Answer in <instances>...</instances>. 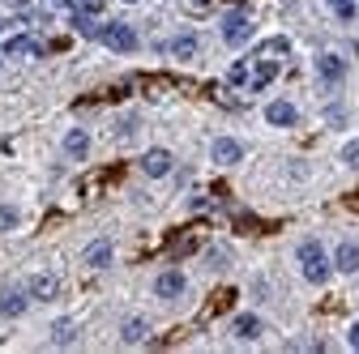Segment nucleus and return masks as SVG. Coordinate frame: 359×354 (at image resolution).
<instances>
[{
    "instance_id": "f257e3e1",
    "label": "nucleus",
    "mask_w": 359,
    "mask_h": 354,
    "mask_svg": "<svg viewBox=\"0 0 359 354\" xmlns=\"http://www.w3.org/2000/svg\"><path fill=\"white\" fill-rule=\"evenodd\" d=\"M299 269H304V277H308L313 286H321L325 277H329V257H325V248H321L317 239L299 243Z\"/></svg>"
},
{
    "instance_id": "f03ea898",
    "label": "nucleus",
    "mask_w": 359,
    "mask_h": 354,
    "mask_svg": "<svg viewBox=\"0 0 359 354\" xmlns=\"http://www.w3.org/2000/svg\"><path fill=\"white\" fill-rule=\"evenodd\" d=\"M98 39L112 47V52H133L137 47V30L133 26H124V21H112V26H103L98 30Z\"/></svg>"
},
{
    "instance_id": "7ed1b4c3",
    "label": "nucleus",
    "mask_w": 359,
    "mask_h": 354,
    "mask_svg": "<svg viewBox=\"0 0 359 354\" xmlns=\"http://www.w3.org/2000/svg\"><path fill=\"white\" fill-rule=\"evenodd\" d=\"M26 303H30V290H21V286H0V316L17 320V316L26 312Z\"/></svg>"
},
{
    "instance_id": "20e7f679",
    "label": "nucleus",
    "mask_w": 359,
    "mask_h": 354,
    "mask_svg": "<svg viewBox=\"0 0 359 354\" xmlns=\"http://www.w3.org/2000/svg\"><path fill=\"white\" fill-rule=\"evenodd\" d=\"M154 295H159V299H180V295H184V273H180V269L159 273V277H154Z\"/></svg>"
},
{
    "instance_id": "39448f33",
    "label": "nucleus",
    "mask_w": 359,
    "mask_h": 354,
    "mask_svg": "<svg viewBox=\"0 0 359 354\" xmlns=\"http://www.w3.org/2000/svg\"><path fill=\"white\" fill-rule=\"evenodd\" d=\"M317 73H321V82H325V86H338V82L347 77V64H342V56L325 52V56L317 60Z\"/></svg>"
},
{
    "instance_id": "423d86ee",
    "label": "nucleus",
    "mask_w": 359,
    "mask_h": 354,
    "mask_svg": "<svg viewBox=\"0 0 359 354\" xmlns=\"http://www.w3.org/2000/svg\"><path fill=\"white\" fill-rule=\"evenodd\" d=\"M248 30H252L248 13H227V21H222V39H227V43H244Z\"/></svg>"
},
{
    "instance_id": "0eeeda50",
    "label": "nucleus",
    "mask_w": 359,
    "mask_h": 354,
    "mask_svg": "<svg viewBox=\"0 0 359 354\" xmlns=\"http://www.w3.org/2000/svg\"><path fill=\"white\" fill-rule=\"evenodd\" d=\"M265 120H270V124H278V129H291V124L299 120V111H295L291 103H282V98H278V103H270V107H265Z\"/></svg>"
},
{
    "instance_id": "6e6552de",
    "label": "nucleus",
    "mask_w": 359,
    "mask_h": 354,
    "mask_svg": "<svg viewBox=\"0 0 359 354\" xmlns=\"http://www.w3.org/2000/svg\"><path fill=\"white\" fill-rule=\"evenodd\" d=\"M240 154H244V149H240L236 137H218V141H214V162L231 167V162H240Z\"/></svg>"
},
{
    "instance_id": "1a4fd4ad",
    "label": "nucleus",
    "mask_w": 359,
    "mask_h": 354,
    "mask_svg": "<svg viewBox=\"0 0 359 354\" xmlns=\"http://www.w3.org/2000/svg\"><path fill=\"white\" fill-rule=\"evenodd\" d=\"M141 171L159 180V175H167V171H171V154H167V149H150V154L141 158Z\"/></svg>"
},
{
    "instance_id": "9d476101",
    "label": "nucleus",
    "mask_w": 359,
    "mask_h": 354,
    "mask_svg": "<svg viewBox=\"0 0 359 354\" xmlns=\"http://www.w3.org/2000/svg\"><path fill=\"white\" fill-rule=\"evenodd\" d=\"M274 77H278V64H274V60H256V64H252V73H248V86H252V90H261V86H270Z\"/></svg>"
},
{
    "instance_id": "9b49d317",
    "label": "nucleus",
    "mask_w": 359,
    "mask_h": 354,
    "mask_svg": "<svg viewBox=\"0 0 359 354\" xmlns=\"http://www.w3.org/2000/svg\"><path fill=\"white\" fill-rule=\"evenodd\" d=\"M86 265H90V269H107V265H112V243H107V239H94V243L86 248Z\"/></svg>"
},
{
    "instance_id": "f8f14e48",
    "label": "nucleus",
    "mask_w": 359,
    "mask_h": 354,
    "mask_svg": "<svg viewBox=\"0 0 359 354\" xmlns=\"http://www.w3.org/2000/svg\"><path fill=\"white\" fill-rule=\"evenodd\" d=\"M30 295H35V299H43V303H51V299L60 295V282H56L51 273H39L35 282H30Z\"/></svg>"
},
{
    "instance_id": "ddd939ff",
    "label": "nucleus",
    "mask_w": 359,
    "mask_h": 354,
    "mask_svg": "<svg viewBox=\"0 0 359 354\" xmlns=\"http://www.w3.org/2000/svg\"><path fill=\"white\" fill-rule=\"evenodd\" d=\"M64 154H69V158H86V154H90V137H86L82 129H73V133L64 137Z\"/></svg>"
},
{
    "instance_id": "4468645a",
    "label": "nucleus",
    "mask_w": 359,
    "mask_h": 354,
    "mask_svg": "<svg viewBox=\"0 0 359 354\" xmlns=\"http://www.w3.org/2000/svg\"><path fill=\"white\" fill-rule=\"evenodd\" d=\"M333 265H338L342 273H355V269H359V243H338V257H333Z\"/></svg>"
},
{
    "instance_id": "2eb2a0df",
    "label": "nucleus",
    "mask_w": 359,
    "mask_h": 354,
    "mask_svg": "<svg viewBox=\"0 0 359 354\" xmlns=\"http://www.w3.org/2000/svg\"><path fill=\"white\" fill-rule=\"evenodd\" d=\"M167 52H171L175 60H189V56L197 52V35H175V39L167 43Z\"/></svg>"
},
{
    "instance_id": "dca6fc26",
    "label": "nucleus",
    "mask_w": 359,
    "mask_h": 354,
    "mask_svg": "<svg viewBox=\"0 0 359 354\" xmlns=\"http://www.w3.org/2000/svg\"><path fill=\"white\" fill-rule=\"evenodd\" d=\"M236 337H261V316H252V312H244V316H236Z\"/></svg>"
},
{
    "instance_id": "f3484780",
    "label": "nucleus",
    "mask_w": 359,
    "mask_h": 354,
    "mask_svg": "<svg viewBox=\"0 0 359 354\" xmlns=\"http://www.w3.org/2000/svg\"><path fill=\"white\" fill-rule=\"evenodd\" d=\"M5 52H9V56H35V52H43V47H39L30 35H17V39L5 43Z\"/></svg>"
},
{
    "instance_id": "a211bd4d",
    "label": "nucleus",
    "mask_w": 359,
    "mask_h": 354,
    "mask_svg": "<svg viewBox=\"0 0 359 354\" xmlns=\"http://www.w3.org/2000/svg\"><path fill=\"white\" fill-rule=\"evenodd\" d=\"M146 333H150V324H146V320H137V316L120 328V337H124V342H146Z\"/></svg>"
},
{
    "instance_id": "6ab92c4d",
    "label": "nucleus",
    "mask_w": 359,
    "mask_h": 354,
    "mask_svg": "<svg viewBox=\"0 0 359 354\" xmlns=\"http://www.w3.org/2000/svg\"><path fill=\"white\" fill-rule=\"evenodd\" d=\"M248 73H252V64H248V60H240V64H231L227 82H231V86H248Z\"/></svg>"
},
{
    "instance_id": "aec40b11",
    "label": "nucleus",
    "mask_w": 359,
    "mask_h": 354,
    "mask_svg": "<svg viewBox=\"0 0 359 354\" xmlns=\"http://www.w3.org/2000/svg\"><path fill=\"white\" fill-rule=\"evenodd\" d=\"M231 299H236V290H231V286H227V290H218V295H214L210 303H205V316H214V312H222V308H227V303H231Z\"/></svg>"
},
{
    "instance_id": "412c9836",
    "label": "nucleus",
    "mask_w": 359,
    "mask_h": 354,
    "mask_svg": "<svg viewBox=\"0 0 359 354\" xmlns=\"http://www.w3.org/2000/svg\"><path fill=\"white\" fill-rule=\"evenodd\" d=\"M193 248H197V235H180V239H171V248H167V252H171V257H189Z\"/></svg>"
},
{
    "instance_id": "4be33fe9",
    "label": "nucleus",
    "mask_w": 359,
    "mask_h": 354,
    "mask_svg": "<svg viewBox=\"0 0 359 354\" xmlns=\"http://www.w3.org/2000/svg\"><path fill=\"white\" fill-rule=\"evenodd\" d=\"M329 9L338 13L342 21H351V17H355V0H329Z\"/></svg>"
},
{
    "instance_id": "5701e85b",
    "label": "nucleus",
    "mask_w": 359,
    "mask_h": 354,
    "mask_svg": "<svg viewBox=\"0 0 359 354\" xmlns=\"http://www.w3.org/2000/svg\"><path fill=\"white\" fill-rule=\"evenodd\" d=\"M17 226V209L13 205H0V231H13Z\"/></svg>"
},
{
    "instance_id": "b1692460",
    "label": "nucleus",
    "mask_w": 359,
    "mask_h": 354,
    "mask_svg": "<svg viewBox=\"0 0 359 354\" xmlns=\"http://www.w3.org/2000/svg\"><path fill=\"white\" fill-rule=\"evenodd\" d=\"M51 337H56V342H73V337H77V328H73V324H64V320H60V324H56V328H51Z\"/></svg>"
},
{
    "instance_id": "393cba45",
    "label": "nucleus",
    "mask_w": 359,
    "mask_h": 354,
    "mask_svg": "<svg viewBox=\"0 0 359 354\" xmlns=\"http://www.w3.org/2000/svg\"><path fill=\"white\" fill-rule=\"evenodd\" d=\"M342 158H347V162H351V167H359V141H351V145H347V149H342Z\"/></svg>"
},
{
    "instance_id": "a878e982",
    "label": "nucleus",
    "mask_w": 359,
    "mask_h": 354,
    "mask_svg": "<svg viewBox=\"0 0 359 354\" xmlns=\"http://www.w3.org/2000/svg\"><path fill=\"white\" fill-rule=\"evenodd\" d=\"M351 346L359 350V324H351Z\"/></svg>"
},
{
    "instance_id": "bb28decb",
    "label": "nucleus",
    "mask_w": 359,
    "mask_h": 354,
    "mask_svg": "<svg viewBox=\"0 0 359 354\" xmlns=\"http://www.w3.org/2000/svg\"><path fill=\"white\" fill-rule=\"evenodd\" d=\"M82 5H94V0H82Z\"/></svg>"
},
{
    "instance_id": "cd10ccee",
    "label": "nucleus",
    "mask_w": 359,
    "mask_h": 354,
    "mask_svg": "<svg viewBox=\"0 0 359 354\" xmlns=\"http://www.w3.org/2000/svg\"><path fill=\"white\" fill-rule=\"evenodd\" d=\"M0 26H5V17H0Z\"/></svg>"
}]
</instances>
